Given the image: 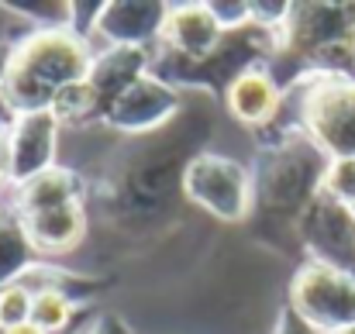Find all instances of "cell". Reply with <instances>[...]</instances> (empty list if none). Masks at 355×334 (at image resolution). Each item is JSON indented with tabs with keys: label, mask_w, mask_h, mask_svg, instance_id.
Instances as JSON below:
<instances>
[{
	"label": "cell",
	"mask_w": 355,
	"mask_h": 334,
	"mask_svg": "<svg viewBox=\"0 0 355 334\" xmlns=\"http://www.w3.org/2000/svg\"><path fill=\"white\" fill-rule=\"evenodd\" d=\"M290 304L297 317L321 334L342 331L355 324V272L342 269L338 262H307L293 286Z\"/></svg>",
	"instance_id": "1"
},
{
	"label": "cell",
	"mask_w": 355,
	"mask_h": 334,
	"mask_svg": "<svg viewBox=\"0 0 355 334\" xmlns=\"http://www.w3.org/2000/svg\"><path fill=\"white\" fill-rule=\"evenodd\" d=\"M304 128L331 159H355V80L345 73H321L300 104Z\"/></svg>",
	"instance_id": "2"
},
{
	"label": "cell",
	"mask_w": 355,
	"mask_h": 334,
	"mask_svg": "<svg viewBox=\"0 0 355 334\" xmlns=\"http://www.w3.org/2000/svg\"><path fill=\"white\" fill-rule=\"evenodd\" d=\"M245 169L232 159H218V155H204L187 169V193L193 200H200L211 214L235 221L248 207V183H245Z\"/></svg>",
	"instance_id": "3"
},
{
	"label": "cell",
	"mask_w": 355,
	"mask_h": 334,
	"mask_svg": "<svg viewBox=\"0 0 355 334\" xmlns=\"http://www.w3.org/2000/svg\"><path fill=\"white\" fill-rule=\"evenodd\" d=\"M55 131H59V121L49 111L21 114L10 124V134H7V179L10 183L21 186L31 176L52 169Z\"/></svg>",
	"instance_id": "4"
},
{
	"label": "cell",
	"mask_w": 355,
	"mask_h": 334,
	"mask_svg": "<svg viewBox=\"0 0 355 334\" xmlns=\"http://www.w3.org/2000/svg\"><path fill=\"white\" fill-rule=\"evenodd\" d=\"M221 24L211 10V3H183V7H169L159 21V38L166 45H173L176 52L190 55V59H204L218 49L221 38Z\"/></svg>",
	"instance_id": "5"
},
{
	"label": "cell",
	"mask_w": 355,
	"mask_h": 334,
	"mask_svg": "<svg viewBox=\"0 0 355 334\" xmlns=\"http://www.w3.org/2000/svg\"><path fill=\"white\" fill-rule=\"evenodd\" d=\"M21 231L31 245V252H45V255H59L69 252L83 241L87 234V214L80 204H66L45 214H28L21 218Z\"/></svg>",
	"instance_id": "6"
},
{
	"label": "cell",
	"mask_w": 355,
	"mask_h": 334,
	"mask_svg": "<svg viewBox=\"0 0 355 334\" xmlns=\"http://www.w3.org/2000/svg\"><path fill=\"white\" fill-rule=\"evenodd\" d=\"M228 111L241 124H269L279 111V87L266 69H245L228 87Z\"/></svg>",
	"instance_id": "7"
},
{
	"label": "cell",
	"mask_w": 355,
	"mask_h": 334,
	"mask_svg": "<svg viewBox=\"0 0 355 334\" xmlns=\"http://www.w3.org/2000/svg\"><path fill=\"white\" fill-rule=\"evenodd\" d=\"M76 197H80V176L52 166V169H45V173H38V176H31L28 183L17 186V214L21 218L45 214V211L76 204Z\"/></svg>",
	"instance_id": "8"
},
{
	"label": "cell",
	"mask_w": 355,
	"mask_h": 334,
	"mask_svg": "<svg viewBox=\"0 0 355 334\" xmlns=\"http://www.w3.org/2000/svg\"><path fill=\"white\" fill-rule=\"evenodd\" d=\"M97 104H101V94L90 87V80H83V83L62 87V90L52 97L49 114H52L59 124H80V121H87V114L97 111Z\"/></svg>",
	"instance_id": "9"
},
{
	"label": "cell",
	"mask_w": 355,
	"mask_h": 334,
	"mask_svg": "<svg viewBox=\"0 0 355 334\" xmlns=\"http://www.w3.org/2000/svg\"><path fill=\"white\" fill-rule=\"evenodd\" d=\"M69 314H73V307H69V300H66V293L59 286L35 290V297H31V324L35 328L52 334V331H59V328H66Z\"/></svg>",
	"instance_id": "10"
},
{
	"label": "cell",
	"mask_w": 355,
	"mask_h": 334,
	"mask_svg": "<svg viewBox=\"0 0 355 334\" xmlns=\"http://www.w3.org/2000/svg\"><path fill=\"white\" fill-rule=\"evenodd\" d=\"M321 190L328 193V200L355 211V159H331L321 173Z\"/></svg>",
	"instance_id": "11"
},
{
	"label": "cell",
	"mask_w": 355,
	"mask_h": 334,
	"mask_svg": "<svg viewBox=\"0 0 355 334\" xmlns=\"http://www.w3.org/2000/svg\"><path fill=\"white\" fill-rule=\"evenodd\" d=\"M31 290L24 283H3L0 286V331H14L31 321Z\"/></svg>",
	"instance_id": "12"
},
{
	"label": "cell",
	"mask_w": 355,
	"mask_h": 334,
	"mask_svg": "<svg viewBox=\"0 0 355 334\" xmlns=\"http://www.w3.org/2000/svg\"><path fill=\"white\" fill-rule=\"evenodd\" d=\"M7 179V131L0 128V183Z\"/></svg>",
	"instance_id": "13"
},
{
	"label": "cell",
	"mask_w": 355,
	"mask_h": 334,
	"mask_svg": "<svg viewBox=\"0 0 355 334\" xmlns=\"http://www.w3.org/2000/svg\"><path fill=\"white\" fill-rule=\"evenodd\" d=\"M7 334H45V331H42V328H35V324L28 321V324H21V328H14V331H7Z\"/></svg>",
	"instance_id": "14"
},
{
	"label": "cell",
	"mask_w": 355,
	"mask_h": 334,
	"mask_svg": "<svg viewBox=\"0 0 355 334\" xmlns=\"http://www.w3.org/2000/svg\"><path fill=\"white\" fill-rule=\"evenodd\" d=\"M331 334H355V324L352 328H342V331H331Z\"/></svg>",
	"instance_id": "15"
},
{
	"label": "cell",
	"mask_w": 355,
	"mask_h": 334,
	"mask_svg": "<svg viewBox=\"0 0 355 334\" xmlns=\"http://www.w3.org/2000/svg\"><path fill=\"white\" fill-rule=\"evenodd\" d=\"M3 224H7V221H3V211H0V227H3Z\"/></svg>",
	"instance_id": "16"
}]
</instances>
